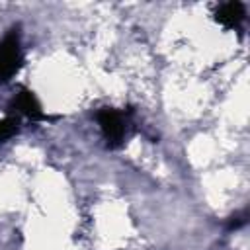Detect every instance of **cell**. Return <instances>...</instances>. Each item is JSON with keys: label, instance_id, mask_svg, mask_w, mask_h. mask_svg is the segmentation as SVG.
I'll return each mask as SVG.
<instances>
[{"label": "cell", "instance_id": "obj_1", "mask_svg": "<svg viewBox=\"0 0 250 250\" xmlns=\"http://www.w3.org/2000/svg\"><path fill=\"white\" fill-rule=\"evenodd\" d=\"M21 64V49L16 33H8L0 41V80H10Z\"/></svg>", "mask_w": 250, "mask_h": 250}, {"label": "cell", "instance_id": "obj_2", "mask_svg": "<svg viewBox=\"0 0 250 250\" xmlns=\"http://www.w3.org/2000/svg\"><path fill=\"white\" fill-rule=\"evenodd\" d=\"M98 121H100V127H102L105 139L111 145H119L121 139H123V133H125L123 117L115 109H104V111H100Z\"/></svg>", "mask_w": 250, "mask_h": 250}, {"label": "cell", "instance_id": "obj_3", "mask_svg": "<svg viewBox=\"0 0 250 250\" xmlns=\"http://www.w3.org/2000/svg\"><path fill=\"white\" fill-rule=\"evenodd\" d=\"M217 20L227 27H236L244 20V6L240 2H225L217 10Z\"/></svg>", "mask_w": 250, "mask_h": 250}, {"label": "cell", "instance_id": "obj_4", "mask_svg": "<svg viewBox=\"0 0 250 250\" xmlns=\"http://www.w3.org/2000/svg\"><path fill=\"white\" fill-rule=\"evenodd\" d=\"M16 107H18V111L27 115L29 119H43L45 117L41 107H39V104H37V100H35V96L31 92H25V90L20 92L18 98H16Z\"/></svg>", "mask_w": 250, "mask_h": 250}, {"label": "cell", "instance_id": "obj_5", "mask_svg": "<svg viewBox=\"0 0 250 250\" xmlns=\"http://www.w3.org/2000/svg\"><path fill=\"white\" fill-rule=\"evenodd\" d=\"M16 133V121L14 119H0V143L10 139Z\"/></svg>", "mask_w": 250, "mask_h": 250}]
</instances>
